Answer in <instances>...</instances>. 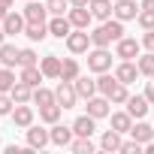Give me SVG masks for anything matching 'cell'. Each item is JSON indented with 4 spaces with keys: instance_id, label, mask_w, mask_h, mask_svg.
Instances as JSON below:
<instances>
[{
    "instance_id": "obj_18",
    "label": "cell",
    "mask_w": 154,
    "mask_h": 154,
    "mask_svg": "<svg viewBox=\"0 0 154 154\" xmlns=\"http://www.w3.org/2000/svg\"><path fill=\"white\" fill-rule=\"evenodd\" d=\"M94 130H97V118L94 115H79L72 121V133L75 136H91Z\"/></svg>"
},
{
    "instance_id": "obj_22",
    "label": "cell",
    "mask_w": 154,
    "mask_h": 154,
    "mask_svg": "<svg viewBox=\"0 0 154 154\" xmlns=\"http://www.w3.org/2000/svg\"><path fill=\"white\" fill-rule=\"evenodd\" d=\"M72 85H75V94H79L82 100H91V97L97 94V82H94V79H88V75H79Z\"/></svg>"
},
{
    "instance_id": "obj_25",
    "label": "cell",
    "mask_w": 154,
    "mask_h": 154,
    "mask_svg": "<svg viewBox=\"0 0 154 154\" xmlns=\"http://www.w3.org/2000/svg\"><path fill=\"white\" fill-rule=\"evenodd\" d=\"M121 136H124V133H118V130H106V133L100 136V148H103V151H121V142H124Z\"/></svg>"
},
{
    "instance_id": "obj_49",
    "label": "cell",
    "mask_w": 154,
    "mask_h": 154,
    "mask_svg": "<svg viewBox=\"0 0 154 154\" xmlns=\"http://www.w3.org/2000/svg\"><path fill=\"white\" fill-rule=\"evenodd\" d=\"M24 3H27V0H24Z\"/></svg>"
},
{
    "instance_id": "obj_48",
    "label": "cell",
    "mask_w": 154,
    "mask_h": 154,
    "mask_svg": "<svg viewBox=\"0 0 154 154\" xmlns=\"http://www.w3.org/2000/svg\"><path fill=\"white\" fill-rule=\"evenodd\" d=\"M0 72H3V66H0Z\"/></svg>"
},
{
    "instance_id": "obj_4",
    "label": "cell",
    "mask_w": 154,
    "mask_h": 154,
    "mask_svg": "<svg viewBox=\"0 0 154 154\" xmlns=\"http://www.w3.org/2000/svg\"><path fill=\"white\" fill-rule=\"evenodd\" d=\"M139 51H142V42H136L133 36H121L115 42V57H121V60H133V57H139Z\"/></svg>"
},
{
    "instance_id": "obj_11",
    "label": "cell",
    "mask_w": 154,
    "mask_h": 154,
    "mask_svg": "<svg viewBox=\"0 0 154 154\" xmlns=\"http://www.w3.org/2000/svg\"><path fill=\"white\" fill-rule=\"evenodd\" d=\"M88 9H91V15H94L97 21H109V18L115 15V3H112V0H91Z\"/></svg>"
},
{
    "instance_id": "obj_33",
    "label": "cell",
    "mask_w": 154,
    "mask_h": 154,
    "mask_svg": "<svg viewBox=\"0 0 154 154\" xmlns=\"http://www.w3.org/2000/svg\"><path fill=\"white\" fill-rule=\"evenodd\" d=\"M139 72L142 75H151V79H154V51H145V54H139Z\"/></svg>"
},
{
    "instance_id": "obj_21",
    "label": "cell",
    "mask_w": 154,
    "mask_h": 154,
    "mask_svg": "<svg viewBox=\"0 0 154 154\" xmlns=\"http://www.w3.org/2000/svg\"><path fill=\"white\" fill-rule=\"evenodd\" d=\"M18 79H21L24 85H30V88H39L45 75H42V69H39V63H36V66H21V75H18Z\"/></svg>"
},
{
    "instance_id": "obj_5",
    "label": "cell",
    "mask_w": 154,
    "mask_h": 154,
    "mask_svg": "<svg viewBox=\"0 0 154 154\" xmlns=\"http://www.w3.org/2000/svg\"><path fill=\"white\" fill-rule=\"evenodd\" d=\"M54 100H57V106H63V109H72V106H75V100H79V94H75V85L60 79V85L54 88Z\"/></svg>"
},
{
    "instance_id": "obj_15",
    "label": "cell",
    "mask_w": 154,
    "mask_h": 154,
    "mask_svg": "<svg viewBox=\"0 0 154 154\" xmlns=\"http://www.w3.org/2000/svg\"><path fill=\"white\" fill-rule=\"evenodd\" d=\"M109 106H112V100H109V97H103V94L97 97V94H94V97L88 100V115H94V118L100 121V118H106V115H109Z\"/></svg>"
},
{
    "instance_id": "obj_28",
    "label": "cell",
    "mask_w": 154,
    "mask_h": 154,
    "mask_svg": "<svg viewBox=\"0 0 154 154\" xmlns=\"http://www.w3.org/2000/svg\"><path fill=\"white\" fill-rule=\"evenodd\" d=\"M130 127H133V115L130 112H112V130L130 133Z\"/></svg>"
},
{
    "instance_id": "obj_1",
    "label": "cell",
    "mask_w": 154,
    "mask_h": 154,
    "mask_svg": "<svg viewBox=\"0 0 154 154\" xmlns=\"http://www.w3.org/2000/svg\"><path fill=\"white\" fill-rule=\"evenodd\" d=\"M121 36H124V21H118V18L112 15L109 21H103V24L91 33V42L100 45V48H109V42H118Z\"/></svg>"
},
{
    "instance_id": "obj_27",
    "label": "cell",
    "mask_w": 154,
    "mask_h": 154,
    "mask_svg": "<svg viewBox=\"0 0 154 154\" xmlns=\"http://www.w3.org/2000/svg\"><path fill=\"white\" fill-rule=\"evenodd\" d=\"M18 51L21 48L3 42V45H0V66H18Z\"/></svg>"
},
{
    "instance_id": "obj_13",
    "label": "cell",
    "mask_w": 154,
    "mask_h": 154,
    "mask_svg": "<svg viewBox=\"0 0 154 154\" xmlns=\"http://www.w3.org/2000/svg\"><path fill=\"white\" fill-rule=\"evenodd\" d=\"M12 124L15 127H30L33 124V109H30V103H15V109H12Z\"/></svg>"
},
{
    "instance_id": "obj_44",
    "label": "cell",
    "mask_w": 154,
    "mask_h": 154,
    "mask_svg": "<svg viewBox=\"0 0 154 154\" xmlns=\"http://www.w3.org/2000/svg\"><path fill=\"white\" fill-rule=\"evenodd\" d=\"M142 9H151L154 12V0H142Z\"/></svg>"
},
{
    "instance_id": "obj_9",
    "label": "cell",
    "mask_w": 154,
    "mask_h": 154,
    "mask_svg": "<svg viewBox=\"0 0 154 154\" xmlns=\"http://www.w3.org/2000/svg\"><path fill=\"white\" fill-rule=\"evenodd\" d=\"M148 109H151V103H148V97H145V94H136V97H127V112L133 115V121L145 118V115H148Z\"/></svg>"
},
{
    "instance_id": "obj_24",
    "label": "cell",
    "mask_w": 154,
    "mask_h": 154,
    "mask_svg": "<svg viewBox=\"0 0 154 154\" xmlns=\"http://www.w3.org/2000/svg\"><path fill=\"white\" fill-rule=\"evenodd\" d=\"M79 75H82V66H79L75 57H66V60L60 63V79H63V82H75Z\"/></svg>"
},
{
    "instance_id": "obj_31",
    "label": "cell",
    "mask_w": 154,
    "mask_h": 154,
    "mask_svg": "<svg viewBox=\"0 0 154 154\" xmlns=\"http://www.w3.org/2000/svg\"><path fill=\"white\" fill-rule=\"evenodd\" d=\"M69 151H72V154H91V151H94L91 136H75V139L69 142Z\"/></svg>"
},
{
    "instance_id": "obj_37",
    "label": "cell",
    "mask_w": 154,
    "mask_h": 154,
    "mask_svg": "<svg viewBox=\"0 0 154 154\" xmlns=\"http://www.w3.org/2000/svg\"><path fill=\"white\" fill-rule=\"evenodd\" d=\"M136 21H139V27H142V30H154V12H151V9H139Z\"/></svg>"
},
{
    "instance_id": "obj_41",
    "label": "cell",
    "mask_w": 154,
    "mask_h": 154,
    "mask_svg": "<svg viewBox=\"0 0 154 154\" xmlns=\"http://www.w3.org/2000/svg\"><path fill=\"white\" fill-rule=\"evenodd\" d=\"M142 48L145 51H154V30H145L142 33Z\"/></svg>"
},
{
    "instance_id": "obj_36",
    "label": "cell",
    "mask_w": 154,
    "mask_h": 154,
    "mask_svg": "<svg viewBox=\"0 0 154 154\" xmlns=\"http://www.w3.org/2000/svg\"><path fill=\"white\" fill-rule=\"evenodd\" d=\"M12 85H15V72H12V66H3V72H0V91H12Z\"/></svg>"
},
{
    "instance_id": "obj_46",
    "label": "cell",
    "mask_w": 154,
    "mask_h": 154,
    "mask_svg": "<svg viewBox=\"0 0 154 154\" xmlns=\"http://www.w3.org/2000/svg\"><path fill=\"white\" fill-rule=\"evenodd\" d=\"M3 39H6V30H3V24H0V45H3Z\"/></svg>"
},
{
    "instance_id": "obj_10",
    "label": "cell",
    "mask_w": 154,
    "mask_h": 154,
    "mask_svg": "<svg viewBox=\"0 0 154 154\" xmlns=\"http://www.w3.org/2000/svg\"><path fill=\"white\" fill-rule=\"evenodd\" d=\"M48 142H51V133H48L45 127H33V124L27 127V148L36 151V148H45Z\"/></svg>"
},
{
    "instance_id": "obj_35",
    "label": "cell",
    "mask_w": 154,
    "mask_h": 154,
    "mask_svg": "<svg viewBox=\"0 0 154 154\" xmlns=\"http://www.w3.org/2000/svg\"><path fill=\"white\" fill-rule=\"evenodd\" d=\"M45 9L51 15H66L69 12V0H45Z\"/></svg>"
},
{
    "instance_id": "obj_3",
    "label": "cell",
    "mask_w": 154,
    "mask_h": 154,
    "mask_svg": "<svg viewBox=\"0 0 154 154\" xmlns=\"http://www.w3.org/2000/svg\"><path fill=\"white\" fill-rule=\"evenodd\" d=\"M91 33L88 30H79V27H72V33L66 36V48H69V54H85V51H91Z\"/></svg>"
},
{
    "instance_id": "obj_2",
    "label": "cell",
    "mask_w": 154,
    "mask_h": 154,
    "mask_svg": "<svg viewBox=\"0 0 154 154\" xmlns=\"http://www.w3.org/2000/svg\"><path fill=\"white\" fill-rule=\"evenodd\" d=\"M88 69L91 72H109L112 69V51L94 45V51H88Z\"/></svg>"
},
{
    "instance_id": "obj_40",
    "label": "cell",
    "mask_w": 154,
    "mask_h": 154,
    "mask_svg": "<svg viewBox=\"0 0 154 154\" xmlns=\"http://www.w3.org/2000/svg\"><path fill=\"white\" fill-rule=\"evenodd\" d=\"M139 151H145V145H142V142H136L133 136H130L127 142H121V154H139Z\"/></svg>"
},
{
    "instance_id": "obj_26",
    "label": "cell",
    "mask_w": 154,
    "mask_h": 154,
    "mask_svg": "<svg viewBox=\"0 0 154 154\" xmlns=\"http://www.w3.org/2000/svg\"><path fill=\"white\" fill-rule=\"evenodd\" d=\"M9 94H12V100H15V103H33V88H30V85H24L21 79L12 85V91H9Z\"/></svg>"
},
{
    "instance_id": "obj_12",
    "label": "cell",
    "mask_w": 154,
    "mask_h": 154,
    "mask_svg": "<svg viewBox=\"0 0 154 154\" xmlns=\"http://www.w3.org/2000/svg\"><path fill=\"white\" fill-rule=\"evenodd\" d=\"M139 3H136V0H118V3H115V18L118 21H133L136 15H139Z\"/></svg>"
},
{
    "instance_id": "obj_29",
    "label": "cell",
    "mask_w": 154,
    "mask_h": 154,
    "mask_svg": "<svg viewBox=\"0 0 154 154\" xmlns=\"http://www.w3.org/2000/svg\"><path fill=\"white\" fill-rule=\"evenodd\" d=\"M118 88V75H109V72H100V79H97V91L103 97H112V91Z\"/></svg>"
},
{
    "instance_id": "obj_14",
    "label": "cell",
    "mask_w": 154,
    "mask_h": 154,
    "mask_svg": "<svg viewBox=\"0 0 154 154\" xmlns=\"http://www.w3.org/2000/svg\"><path fill=\"white\" fill-rule=\"evenodd\" d=\"M48 33H51V36H57V39H66V36L72 33L69 18H66V15H54V18L48 21Z\"/></svg>"
},
{
    "instance_id": "obj_7",
    "label": "cell",
    "mask_w": 154,
    "mask_h": 154,
    "mask_svg": "<svg viewBox=\"0 0 154 154\" xmlns=\"http://www.w3.org/2000/svg\"><path fill=\"white\" fill-rule=\"evenodd\" d=\"M66 18H69V24H72V27H79V30H88V27H91V21H94V15H91V9H88V6H72V9L66 12Z\"/></svg>"
},
{
    "instance_id": "obj_19",
    "label": "cell",
    "mask_w": 154,
    "mask_h": 154,
    "mask_svg": "<svg viewBox=\"0 0 154 154\" xmlns=\"http://www.w3.org/2000/svg\"><path fill=\"white\" fill-rule=\"evenodd\" d=\"M24 36H27L30 42H42V39H45V36H51V33H48V24H45V21H27Z\"/></svg>"
},
{
    "instance_id": "obj_17",
    "label": "cell",
    "mask_w": 154,
    "mask_h": 154,
    "mask_svg": "<svg viewBox=\"0 0 154 154\" xmlns=\"http://www.w3.org/2000/svg\"><path fill=\"white\" fill-rule=\"evenodd\" d=\"M60 57L57 54H45L42 60H39V69H42V75L45 79H60Z\"/></svg>"
},
{
    "instance_id": "obj_16",
    "label": "cell",
    "mask_w": 154,
    "mask_h": 154,
    "mask_svg": "<svg viewBox=\"0 0 154 154\" xmlns=\"http://www.w3.org/2000/svg\"><path fill=\"white\" fill-rule=\"evenodd\" d=\"M51 142L54 145H60V148H69V142L75 139V133H72V127H63V124H51Z\"/></svg>"
},
{
    "instance_id": "obj_8",
    "label": "cell",
    "mask_w": 154,
    "mask_h": 154,
    "mask_svg": "<svg viewBox=\"0 0 154 154\" xmlns=\"http://www.w3.org/2000/svg\"><path fill=\"white\" fill-rule=\"evenodd\" d=\"M115 75H118V82H124V85H133L136 79H139V63H133V60H121L118 66H115Z\"/></svg>"
},
{
    "instance_id": "obj_23",
    "label": "cell",
    "mask_w": 154,
    "mask_h": 154,
    "mask_svg": "<svg viewBox=\"0 0 154 154\" xmlns=\"http://www.w3.org/2000/svg\"><path fill=\"white\" fill-rule=\"evenodd\" d=\"M21 12H24L27 21H45V15H48L45 3H36V0H27V6H24Z\"/></svg>"
},
{
    "instance_id": "obj_34",
    "label": "cell",
    "mask_w": 154,
    "mask_h": 154,
    "mask_svg": "<svg viewBox=\"0 0 154 154\" xmlns=\"http://www.w3.org/2000/svg\"><path fill=\"white\" fill-rule=\"evenodd\" d=\"M39 63V54L33 48H21L18 51V66H36Z\"/></svg>"
},
{
    "instance_id": "obj_32",
    "label": "cell",
    "mask_w": 154,
    "mask_h": 154,
    "mask_svg": "<svg viewBox=\"0 0 154 154\" xmlns=\"http://www.w3.org/2000/svg\"><path fill=\"white\" fill-rule=\"evenodd\" d=\"M33 103L42 109V106H51V103H57V100H54V91H48V88L39 85V88H33Z\"/></svg>"
},
{
    "instance_id": "obj_42",
    "label": "cell",
    "mask_w": 154,
    "mask_h": 154,
    "mask_svg": "<svg viewBox=\"0 0 154 154\" xmlns=\"http://www.w3.org/2000/svg\"><path fill=\"white\" fill-rule=\"evenodd\" d=\"M145 97H148V103L154 106V82H148V88H145Z\"/></svg>"
},
{
    "instance_id": "obj_6",
    "label": "cell",
    "mask_w": 154,
    "mask_h": 154,
    "mask_svg": "<svg viewBox=\"0 0 154 154\" xmlns=\"http://www.w3.org/2000/svg\"><path fill=\"white\" fill-rule=\"evenodd\" d=\"M3 24V30H6V36H18V33H24V27H27V18H24V12H6V18L0 21Z\"/></svg>"
},
{
    "instance_id": "obj_43",
    "label": "cell",
    "mask_w": 154,
    "mask_h": 154,
    "mask_svg": "<svg viewBox=\"0 0 154 154\" xmlns=\"http://www.w3.org/2000/svg\"><path fill=\"white\" fill-rule=\"evenodd\" d=\"M91 0H69V6H88Z\"/></svg>"
},
{
    "instance_id": "obj_38",
    "label": "cell",
    "mask_w": 154,
    "mask_h": 154,
    "mask_svg": "<svg viewBox=\"0 0 154 154\" xmlns=\"http://www.w3.org/2000/svg\"><path fill=\"white\" fill-rule=\"evenodd\" d=\"M127 97H130V91H127V85H124V82H118V88L112 91V97H109V100H112L115 106H121V103H127Z\"/></svg>"
},
{
    "instance_id": "obj_45",
    "label": "cell",
    "mask_w": 154,
    "mask_h": 154,
    "mask_svg": "<svg viewBox=\"0 0 154 154\" xmlns=\"http://www.w3.org/2000/svg\"><path fill=\"white\" fill-rule=\"evenodd\" d=\"M0 6H6V9H12V6H15V0H0Z\"/></svg>"
},
{
    "instance_id": "obj_30",
    "label": "cell",
    "mask_w": 154,
    "mask_h": 154,
    "mask_svg": "<svg viewBox=\"0 0 154 154\" xmlns=\"http://www.w3.org/2000/svg\"><path fill=\"white\" fill-rule=\"evenodd\" d=\"M60 112H63V106H57V103L42 106V109H39V121H42V124H57V121H60Z\"/></svg>"
},
{
    "instance_id": "obj_47",
    "label": "cell",
    "mask_w": 154,
    "mask_h": 154,
    "mask_svg": "<svg viewBox=\"0 0 154 154\" xmlns=\"http://www.w3.org/2000/svg\"><path fill=\"white\" fill-rule=\"evenodd\" d=\"M6 12H9L6 6H0V21H3V18H6Z\"/></svg>"
},
{
    "instance_id": "obj_39",
    "label": "cell",
    "mask_w": 154,
    "mask_h": 154,
    "mask_svg": "<svg viewBox=\"0 0 154 154\" xmlns=\"http://www.w3.org/2000/svg\"><path fill=\"white\" fill-rule=\"evenodd\" d=\"M12 109H15V100H12V94L0 91V115H12Z\"/></svg>"
},
{
    "instance_id": "obj_20",
    "label": "cell",
    "mask_w": 154,
    "mask_h": 154,
    "mask_svg": "<svg viewBox=\"0 0 154 154\" xmlns=\"http://www.w3.org/2000/svg\"><path fill=\"white\" fill-rule=\"evenodd\" d=\"M130 136H133L136 142H142V145H145V142H151V139H154V124H145V121L139 118V121L130 127Z\"/></svg>"
}]
</instances>
